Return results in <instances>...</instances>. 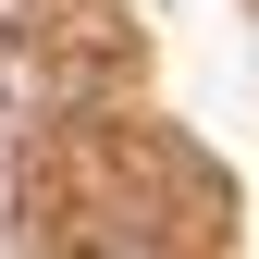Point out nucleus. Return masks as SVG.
<instances>
[]
</instances>
